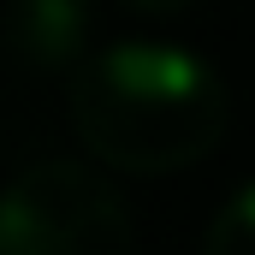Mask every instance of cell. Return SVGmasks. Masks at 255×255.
Returning a JSON list of instances; mask_svg holds the SVG:
<instances>
[{
  "label": "cell",
  "instance_id": "obj_2",
  "mask_svg": "<svg viewBox=\"0 0 255 255\" xmlns=\"http://www.w3.org/2000/svg\"><path fill=\"white\" fill-rule=\"evenodd\" d=\"M119 190L83 160H36L0 190V255H130Z\"/></svg>",
  "mask_w": 255,
  "mask_h": 255
},
{
  "label": "cell",
  "instance_id": "obj_5",
  "mask_svg": "<svg viewBox=\"0 0 255 255\" xmlns=\"http://www.w3.org/2000/svg\"><path fill=\"white\" fill-rule=\"evenodd\" d=\"M130 12H154V18H172V12H190L196 0H125Z\"/></svg>",
  "mask_w": 255,
  "mask_h": 255
},
{
  "label": "cell",
  "instance_id": "obj_4",
  "mask_svg": "<svg viewBox=\"0 0 255 255\" xmlns=\"http://www.w3.org/2000/svg\"><path fill=\"white\" fill-rule=\"evenodd\" d=\"M202 255H255V178L238 196H226V208L202 238Z\"/></svg>",
  "mask_w": 255,
  "mask_h": 255
},
{
  "label": "cell",
  "instance_id": "obj_3",
  "mask_svg": "<svg viewBox=\"0 0 255 255\" xmlns=\"http://www.w3.org/2000/svg\"><path fill=\"white\" fill-rule=\"evenodd\" d=\"M6 54L30 71H77L95 48V6L89 0H6L0 18Z\"/></svg>",
  "mask_w": 255,
  "mask_h": 255
},
{
  "label": "cell",
  "instance_id": "obj_1",
  "mask_svg": "<svg viewBox=\"0 0 255 255\" xmlns=\"http://www.w3.org/2000/svg\"><path fill=\"white\" fill-rule=\"evenodd\" d=\"M232 125L220 71L178 42H113L71 71V130L89 160L166 178L208 160Z\"/></svg>",
  "mask_w": 255,
  "mask_h": 255
}]
</instances>
